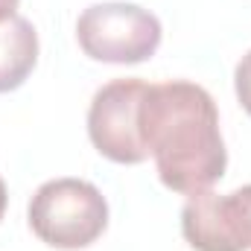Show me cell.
<instances>
[{
    "label": "cell",
    "instance_id": "7a4b0ae2",
    "mask_svg": "<svg viewBox=\"0 0 251 251\" xmlns=\"http://www.w3.org/2000/svg\"><path fill=\"white\" fill-rule=\"evenodd\" d=\"M105 225V196L82 178H53L35 190L29 201V228L50 249H88L102 237Z\"/></svg>",
    "mask_w": 251,
    "mask_h": 251
},
{
    "label": "cell",
    "instance_id": "277c9868",
    "mask_svg": "<svg viewBox=\"0 0 251 251\" xmlns=\"http://www.w3.org/2000/svg\"><path fill=\"white\" fill-rule=\"evenodd\" d=\"M146 88L149 85L143 79H114L102 85L91 100V143L114 164H143L149 158L140 137V102Z\"/></svg>",
    "mask_w": 251,
    "mask_h": 251
},
{
    "label": "cell",
    "instance_id": "52a82bcc",
    "mask_svg": "<svg viewBox=\"0 0 251 251\" xmlns=\"http://www.w3.org/2000/svg\"><path fill=\"white\" fill-rule=\"evenodd\" d=\"M234 88H237V100L251 117V50L240 59L237 70H234Z\"/></svg>",
    "mask_w": 251,
    "mask_h": 251
},
{
    "label": "cell",
    "instance_id": "3957f363",
    "mask_svg": "<svg viewBox=\"0 0 251 251\" xmlns=\"http://www.w3.org/2000/svg\"><path fill=\"white\" fill-rule=\"evenodd\" d=\"M76 38L94 62L140 64L161 44V21L134 3H97L79 15Z\"/></svg>",
    "mask_w": 251,
    "mask_h": 251
},
{
    "label": "cell",
    "instance_id": "8992f818",
    "mask_svg": "<svg viewBox=\"0 0 251 251\" xmlns=\"http://www.w3.org/2000/svg\"><path fill=\"white\" fill-rule=\"evenodd\" d=\"M38 62V32L35 26L15 15L0 24V94H9L26 82Z\"/></svg>",
    "mask_w": 251,
    "mask_h": 251
},
{
    "label": "cell",
    "instance_id": "ba28073f",
    "mask_svg": "<svg viewBox=\"0 0 251 251\" xmlns=\"http://www.w3.org/2000/svg\"><path fill=\"white\" fill-rule=\"evenodd\" d=\"M18 3H21V0H0V24L18 15Z\"/></svg>",
    "mask_w": 251,
    "mask_h": 251
},
{
    "label": "cell",
    "instance_id": "6da1fadb",
    "mask_svg": "<svg viewBox=\"0 0 251 251\" xmlns=\"http://www.w3.org/2000/svg\"><path fill=\"white\" fill-rule=\"evenodd\" d=\"M140 137L155 158L158 178L173 193L210 190L228 167L213 97L184 79L146 88L140 102Z\"/></svg>",
    "mask_w": 251,
    "mask_h": 251
},
{
    "label": "cell",
    "instance_id": "9c48e42d",
    "mask_svg": "<svg viewBox=\"0 0 251 251\" xmlns=\"http://www.w3.org/2000/svg\"><path fill=\"white\" fill-rule=\"evenodd\" d=\"M6 201H9V196H6V184H3V178H0V219H3V213H6Z\"/></svg>",
    "mask_w": 251,
    "mask_h": 251
},
{
    "label": "cell",
    "instance_id": "5b68a950",
    "mask_svg": "<svg viewBox=\"0 0 251 251\" xmlns=\"http://www.w3.org/2000/svg\"><path fill=\"white\" fill-rule=\"evenodd\" d=\"M193 251H251V184L234 193H193L181 210Z\"/></svg>",
    "mask_w": 251,
    "mask_h": 251
}]
</instances>
